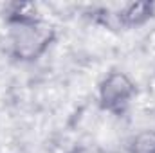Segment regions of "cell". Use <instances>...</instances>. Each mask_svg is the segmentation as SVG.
<instances>
[{"label": "cell", "instance_id": "6da1fadb", "mask_svg": "<svg viewBox=\"0 0 155 153\" xmlns=\"http://www.w3.org/2000/svg\"><path fill=\"white\" fill-rule=\"evenodd\" d=\"M11 54L22 61H35L54 41V31L38 16L24 20H7Z\"/></svg>", "mask_w": 155, "mask_h": 153}, {"label": "cell", "instance_id": "7a4b0ae2", "mask_svg": "<svg viewBox=\"0 0 155 153\" xmlns=\"http://www.w3.org/2000/svg\"><path fill=\"white\" fill-rule=\"evenodd\" d=\"M135 94H137L135 83L130 79L128 74L119 70L110 72L99 83V105L103 110L114 115L124 114Z\"/></svg>", "mask_w": 155, "mask_h": 153}, {"label": "cell", "instance_id": "3957f363", "mask_svg": "<svg viewBox=\"0 0 155 153\" xmlns=\"http://www.w3.org/2000/svg\"><path fill=\"white\" fill-rule=\"evenodd\" d=\"M153 15H155V2H148V0L130 2L128 5H124L121 9L119 22H121V25L135 27V25H143L144 22H148Z\"/></svg>", "mask_w": 155, "mask_h": 153}, {"label": "cell", "instance_id": "277c9868", "mask_svg": "<svg viewBox=\"0 0 155 153\" xmlns=\"http://www.w3.org/2000/svg\"><path fill=\"white\" fill-rule=\"evenodd\" d=\"M128 153H155V130H143L128 142Z\"/></svg>", "mask_w": 155, "mask_h": 153}, {"label": "cell", "instance_id": "5b68a950", "mask_svg": "<svg viewBox=\"0 0 155 153\" xmlns=\"http://www.w3.org/2000/svg\"><path fill=\"white\" fill-rule=\"evenodd\" d=\"M72 153H108L101 148H88V146H81V148H76Z\"/></svg>", "mask_w": 155, "mask_h": 153}]
</instances>
